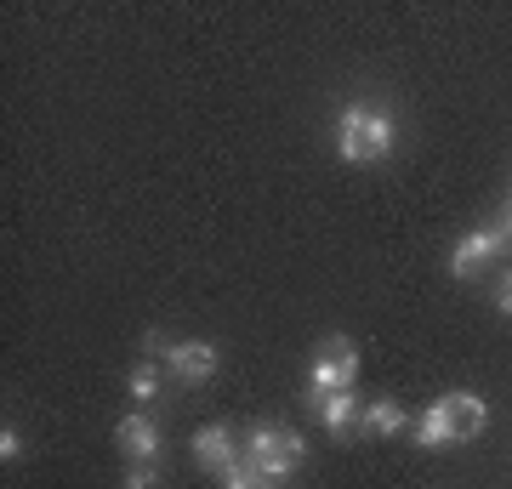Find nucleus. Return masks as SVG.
Wrapping results in <instances>:
<instances>
[{
	"instance_id": "1",
	"label": "nucleus",
	"mask_w": 512,
	"mask_h": 489,
	"mask_svg": "<svg viewBox=\"0 0 512 489\" xmlns=\"http://www.w3.org/2000/svg\"><path fill=\"white\" fill-rule=\"evenodd\" d=\"M336 148H342V160H353V165L387 160V154H393V114L370 109V103H348V109H342V126H336Z\"/></svg>"
},
{
	"instance_id": "2",
	"label": "nucleus",
	"mask_w": 512,
	"mask_h": 489,
	"mask_svg": "<svg viewBox=\"0 0 512 489\" xmlns=\"http://www.w3.org/2000/svg\"><path fill=\"white\" fill-rule=\"evenodd\" d=\"M302 455H308L302 433H291V427H274V421H256L251 438H245V461H256V467L268 472L274 484H285V478L302 467Z\"/></svg>"
},
{
	"instance_id": "3",
	"label": "nucleus",
	"mask_w": 512,
	"mask_h": 489,
	"mask_svg": "<svg viewBox=\"0 0 512 489\" xmlns=\"http://www.w3.org/2000/svg\"><path fill=\"white\" fill-rule=\"evenodd\" d=\"M353 381H359V353H353L348 336L319 342V359H313V399H325V393H353Z\"/></svg>"
},
{
	"instance_id": "4",
	"label": "nucleus",
	"mask_w": 512,
	"mask_h": 489,
	"mask_svg": "<svg viewBox=\"0 0 512 489\" xmlns=\"http://www.w3.org/2000/svg\"><path fill=\"white\" fill-rule=\"evenodd\" d=\"M217 364H222V353L211 342H171V353H165V370H171V381H183V387L211 381Z\"/></svg>"
},
{
	"instance_id": "5",
	"label": "nucleus",
	"mask_w": 512,
	"mask_h": 489,
	"mask_svg": "<svg viewBox=\"0 0 512 489\" xmlns=\"http://www.w3.org/2000/svg\"><path fill=\"white\" fill-rule=\"evenodd\" d=\"M501 251H507V228H473V234L450 251V273H456V279H467V273H478L484 262H495Z\"/></svg>"
},
{
	"instance_id": "6",
	"label": "nucleus",
	"mask_w": 512,
	"mask_h": 489,
	"mask_svg": "<svg viewBox=\"0 0 512 489\" xmlns=\"http://www.w3.org/2000/svg\"><path fill=\"white\" fill-rule=\"evenodd\" d=\"M194 461H200L205 472H228L239 461V438H234V427H228V421H211V427H200V433H194Z\"/></svg>"
},
{
	"instance_id": "7",
	"label": "nucleus",
	"mask_w": 512,
	"mask_h": 489,
	"mask_svg": "<svg viewBox=\"0 0 512 489\" xmlns=\"http://www.w3.org/2000/svg\"><path fill=\"white\" fill-rule=\"evenodd\" d=\"M114 444H120V455H126L131 467H137V461H154V455H160V427L137 410V416H126L114 427Z\"/></svg>"
},
{
	"instance_id": "8",
	"label": "nucleus",
	"mask_w": 512,
	"mask_h": 489,
	"mask_svg": "<svg viewBox=\"0 0 512 489\" xmlns=\"http://www.w3.org/2000/svg\"><path fill=\"white\" fill-rule=\"evenodd\" d=\"M444 410H450V421L461 427V438H473V433H484L490 427V404L478 399V393H444Z\"/></svg>"
},
{
	"instance_id": "9",
	"label": "nucleus",
	"mask_w": 512,
	"mask_h": 489,
	"mask_svg": "<svg viewBox=\"0 0 512 489\" xmlns=\"http://www.w3.org/2000/svg\"><path fill=\"white\" fill-rule=\"evenodd\" d=\"M416 444H427V450H444V444H461V427L450 421V410L444 404H427L416 421Z\"/></svg>"
},
{
	"instance_id": "10",
	"label": "nucleus",
	"mask_w": 512,
	"mask_h": 489,
	"mask_svg": "<svg viewBox=\"0 0 512 489\" xmlns=\"http://www.w3.org/2000/svg\"><path fill=\"white\" fill-rule=\"evenodd\" d=\"M313 410H319V427L325 433H348L353 416H359V399L353 393H325V399H313Z\"/></svg>"
},
{
	"instance_id": "11",
	"label": "nucleus",
	"mask_w": 512,
	"mask_h": 489,
	"mask_svg": "<svg viewBox=\"0 0 512 489\" xmlns=\"http://www.w3.org/2000/svg\"><path fill=\"white\" fill-rule=\"evenodd\" d=\"M365 427H370V433H382V438H393V433H404V410L393 399H376L365 410Z\"/></svg>"
},
{
	"instance_id": "12",
	"label": "nucleus",
	"mask_w": 512,
	"mask_h": 489,
	"mask_svg": "<svg viewBox=\"0 0 512 489\" xmlns=\"http://www.w3.org/2000/svg\"><path fill=\"white\" fill-rule=\"evenodd\" d=\"M222 489H279V484L256 461H234V467L222 472Z\"/></svg>"
},
{
	"instance_id": "13",
	"label": "nucleus",
	"mask_w": 512,
	"mask_h": 489,
	"mask_svg": "<svg viewBox=\"0 0 512 489\" xmlns=\"http://www.w3.org/2000/svg\"><path fill=\"white\" fill-rule=\"evenodd\" d=\"M126 387H131V399H137V404H148L154 393H160V370H154V364H137Z\"/></svg>"
},
{
	"instance_id": "14",
	"label": "nucleus",
	"mask_w": 512,
	"mask_h": 489,
	"mask_svg": "<svg viewBox=\"0 0 512 489\" xmlns=\"http://www.w3.org/2000/svg\"><path fill=\"white\" fill-rule=\"evenodd\" d=\"M120 489H154V461H137V467L126 472V484Z\"/></svg>"
},
{
	"instance_id": "15",
	"label": "nucleus",
	"mask_w": 512,
	"mask_h": 489,
	"mask_svg": "<svg viewBox=\"0 0 512 489\" xmlns=\"http://www.w3.org/2000/svg\"><path fill=\"white\" fill-rule=\"evenodd\" d=\"M495 308H501V313L512 319V268L501 273V290H495Z\"/></svg>"
},
{
	"instance_id": "16",
	"label": "nucleus",
	"mask_w": 512,
	"mask_h": 489,
	"mask_svg": "<svg viewBox=\"0 0 512 489\" xmlns=\"http://www.w3.org/2000/svg\"><path fill=\"white\" fill-rule=\"evenodd\" d=\"M0 455H6V461H18V455H23V438L12 433V427H6V433H0Z\"/></svg>"
},
{
	"instance_id": "17",
	"label": "nucleus",
	"mask_w": 512,
	"mask_h": 489,
	"mask_svg": "<svg viewBox=\"0 0 512 489\" xmlns=\"http://www.w3.org/2000/svg\"><path fill=\"white\" fill-rule=\"evenodd\" d=\"M143 347H148V353H160V359H165V353H171V342H165L160 330H148V336H143Z\"/></svg>"
},
{
	"instance_id": "18",
	"label": "nucleus",
	"mask_w": 512,
	"mask_h": 489,
	"mask_svg": "<svg viewBox=\"0 0 512 489\" xmlns=\"http://www.w3.org/2000/svg\"><path fill=\"white\" fill-rule=\"evenodd\" d=\"M501 228H507V239H512V211H507V222H501Z\"/></svg>"
}]
</instances>
